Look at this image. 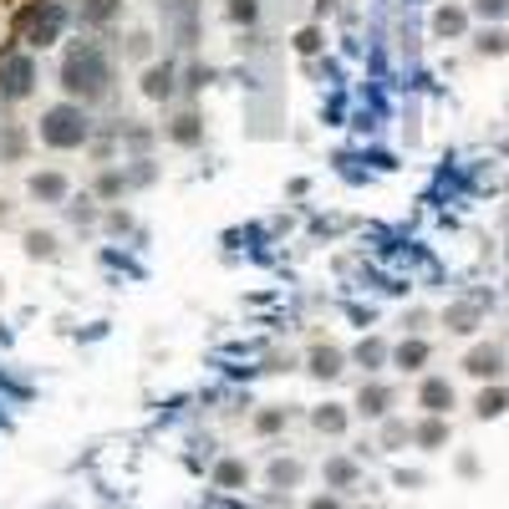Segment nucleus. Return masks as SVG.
<instances>
[{"mask_svg":"<svg viewBox=\"0 0 509 509\" xmlns=\"http://www.w3.org/2000/svg\"><path fill=\"white\" fill-rule=\"evenodd\" d=\"M148 46H153V36L133 31V36H127V57H148Z\"/></svg>","mask_w":509,"mask_h":509,"instance_id":"c756f323","label":"nucleus"},{"mask_svg":"<svg viewBox=\"0 0 509 509\" xmlns=\"http://www.w3.org/2000/svg\"><path fill=\"white\" fill-rule=\"evenodd\" d=\"M418 407H423L428 418H443L448 407H453V382H448V377H428V382L418 387Z\"/></svg>","mask_w":509,"mask_h":509,"instance_id":"423d86ee","label":"nucleus"},{"mask_svg":"<svg viewBox=\"0 0 509 509\" xmlns=\"http://www.w3.org/2000/svg\"><path fill=\"white\" fill-rule=\"evenodd\" d=\"M311 509H336V499H316V505H311Z\"/></svg>","mask_w":509,"mask_h":509,"instance_id":"2f4dec72","label":"nucleus"},{"mask_svg":"<svg viewBox=\"0 0 509 509\" xmlns=\"http://www.w3.org/2000/svg\"><path fill=\"white\" fill-rule=\"evenodd\" d=\"M468 16H479V20H505V16H509V0H474V5H468Z\"/></svg>","mask_w":509,"mask_h":509,"instance_id":"5701e85b","label":"nucleus"},{"mask_svg":"<svg viewBox=\"0 0 509 509\" xmlns=\"http://www.w3.org/2000/svg\"><path fill=\"white\" fill-rule=\"evenodd\" d=\"M224 16L235 20V26H255V20H260V0H229Z\"/></svg>","mask_w":509,"mask_h":509,"instance_id":"aec40b11","label":"nucleus"},{"mask_svg":"<svg viewBox=\"0 0 509 509\" xmlns=\"http://www.w3.org/2000/svg\"><path fill=\"white\" fill-rule=\"evenodd\" d=\"M26 250L31 255H57V240L51 235H26Z\"/></svg>","mask_w":509,"mask_h":509,"instance_id":"cd10ccee","label":"nucleus"},{"mask_svg":"<svg viewBox=\"0 0 509 509\" xmlns=\"http://www.w3.org/2000/svg\"><path fill=\"white\" fill-rule=\"evenodd\" d=\"M387 407H392V387L366 382L362 392H357V413H362V418H387Z\"/></svg>","mask_w":509,"mask_h":509,"instance_id":"9d476101","label":"nucleus"},{"mask_svg":"<svg viewBox=\"0 0 509 509\" xmlns=\"http://www.w3.org/2000/svg\"><path fill=\"white\" fill-rule=\"evenodd\" d=\"M474 51H479V57H505V51H509V31H505V26H484L479 41H474Z\"/></svg>","mask_w":509,"mask_h":509,"instance_id":"2eb2a0df","label":"nucleus"},{"mask_svg":"<svg viewBox=\"0 0 509 509\" xmlns=\"http://www.w3.org/2000/svg\"><path fill=\"white\" fill-rule=\"evenodd\" d=\"M464 372L468 377H499V372H505V346H494V342L474 346L464 357Z\"/></svg>","mask_w":509,"mask_h":509,"instance_id":"0eeeda50","label":"nucleus"},{"mask_svg":"<svg viewBox=\"0 0 509 509\" xmlns=\"http://www.w3.org/2000/svg\"><path fill=\"white\" fill-rule=\"evenodd\" d=\"M464 31H468V11H459V5L433 11V36H464Z\"/></svg>","mask_w":509,"mask_h":509,"instance_id":"ddd939ff","label":"nucleus"},{"mask_svg":"<svg viewBox=\"0 0 509 509\" xmlns=\"http://www.w3.org/2000/svg\"><path fill=\"white\" fill-rule=\"evenodd\" d=\"M311 423L321 428V433H342L346 428V413L336 403H326V407H316V413H311Z\"/></svg>","mask_w":509,"mask_h":509,"instance_id":"6ab92c4d","label":"nucleus"},{"mask_svg":"<svg viewBox=\"0 0 509 509\" xmlns=\"http://www.w3.org/2000/svg\"><path fill=\"white\" fill-rule=\"evenodd\" d=\"M244 479H250V468H244L240 459H224V464L214 468V484H220V489H240Z\"/></svg>","mask_w":509,"mask_h":509,"instance_id":"a211bd4d","label":"nucleus"},{"mask_svg":"<svg viewBox=\"0 0 509 509\" xmlns=\"http://www.w3.org/2000/svg\"><path fill=\"white\" fill-rule=\"evenodd\" d=\"M174 92H179V66H174V61H148V66H143V97L168 102Z\"/></svg>","mask_w":509,"mask_h":509,"instance_id":"39448f33","label":"nucleus"},{"mask_svg":"<svg viewBox=\"0 0 509 509\" xmlns=\"http://www.w3.org/2000/svg\"><path fill=\"white\" fill-rule=\"evenodd\" d=\"M36 92V57L31 51H5L0 57V102H26Z\"/></svg>","mask_w":509,"mask_h":509,"instance_id":"20e7f679","label":"nucleus"},{"mask_svg":"<svg viewBox=\"0 0 509 509\" xmlns=\"http://www.w3.org/2000/svg\"><path fill=\"white\" fill-rule=\"evenodd\" d=\"M505 407H509L505 387H484V392H479V403H474V413H479V418H499Z\"/></svg>","mask_w":509,"mask_h":509,"instance_id":"dca6fc26","label":"nucleus"},{"mask_svg":"<svg viewBox=\"0 0 509 509\" xmlns=\"http://www.w3.org/2000/svg\"><path fill=\"white\" fill-rule=\"evenodd\" d=\"M326 479H331V484H351V479H357L351 459H331V464H326Z\"/></svg>","mask_w":509,"mask_h":509,"instance_id":"a878e982","label":"nucleus"},{"mask_svg":"<svg viewBox=\"0 0 509 509\" xmlns=\"http://www.w3.org/2000/svg\"><path fill=\"white\" fill-rule=\"evenodd\" d=\"M423 448H438V443H448V428H443V418H428V423H418V433H413Z\"/></svg>","mask_w":509,"mask_h":509,"instance_id":"412c9836","label":"nucleus"},{"mask_svg":"<svg viewBox=\"0 0 509 509\" xmlns=\"http://www.w3.org/2000/svg\"><path fill=\"white\" fill-rule=\"evenodd\" d=\"M392 362L403 366V372H423V362H428V342H418V336H413V342H397V346H392Z\"/></svg>","mask_w":509,"mask_h":509,"instance_id":"4468645a","label":"nucleus"},{"mask_svg":"<svg viewBox=\"0 0 509 509\" xmlns=\"http://www.w3.org/2000/svg\"><path fill=\"white\" fill-rule=\"evenodd\" d=\"M36 138L46 143V148H57V153H72V148H81V143L92 138V118H87V107L81 102H57V107H46L36 122Z\"/></svg>","mask_w":509,"mask_h":509,"instance_id":"f03ea898","label":"nucleus"},{"mask_svg":"<svg viewBox=\"0 0 509 509\" xmlns=\"http://www.w3.org/2000/svg\"><path fill=\"white\" fill-rule=\"evenodd\" d=\"M26 189H31V199H41V204H61L72 183H66V174L46 168V174H31V183H26Z\"/></svg>","mask_w":509,"mask_h":509,"instance_id":"6e6552de","label":"nucleus"},{"mask_svg":"<svg viewBox=\"0 0 509 509\" xmlns=\"http://www.w3.org/2000/svg\"><path fill=\"white\" fill-rule=\"evenodd\" d=\"M118 16H122V0H81V11H77V20L87 31H102V26H112Z\"/></svg>","mask_w":509,"mask_h":509,"instance_id":"1a4fd4ad","label":"nucleus"},{"mask_svg":"<svg viewBox=\"0 0 509 509\" xmlns=\"http://www.w3.org/2000/svg\"><path fill=\"white\" fill-rule=\"evenodd\" d=\"M168 138L179 143V148H199V143H204V122H199V112H179V118L168 122Z\"/></svg>","mask_w":509,"mask_h":509,"instance_id":"9b49d317","label":"nucleus"},{"mask_svg":"<svg viewBox=\"0 0 509 509\" xmlns=\"http://www.w3.org/2000/svg\"><path fill=\"white\" fill-rule=\"evenodd\" d=\"M407 438V428L403 423H387V433H382V443H403Z\"/></svg>","mask_w":509,"mask_h":509,"instance_id":"7c9ffc66","label":"nucleus"},{"mask_svg":"<svg viewBox=\"0 0 509 509\" xmlns=\"http://www.w3.org/2000/svg\"><path fill=\"white\" fill-rule=\"evenodd\" d=\"M342 351H336V346H316V351H311V357H305V366H311V377H326V382H331V377H342Z\"/></svg>","mask_w":509,"mask_h":509,"instance_id":"f8f14e48","label":"nucleus"},{"mask_svg":"<svg viewBox=\"0 0 509 509\" xmlns=\"http://www.w3.org/2000/svg\"><path fill=\"white\" fill-rule=\"evenodd\" d=\"M351 357H357V366H366V372H377V366L387 362V346L377 342V336H366V342H357V351H351Z\"/></svg>","mask_w":509,"mask_h":509,"instance_id":"f3484780","label":"nucleus"},{"mask_svg":"<svg viewBox=\"0 0 509 509\" xmlns=\"http://www.w3.org/2000/svg\"><path fill=\"white\" fill-rule=\"evenodd\" d=\"M122 189H127V179H122L118 168H107V174L97 179V194H102V199H112V194H122Z\"/></svg>","mask_w":509,"mask_h":509,"instance_id":"bb28decb","label":"nucleus"},{"mask_svg":"<svg viewBox=\"0 0 509 509\" xmlns=\"http://www.w3.org/2000/svg\"><path fill=\"white\" fill-rule=\"evenodd\" d=\"M316 46H321V31H316V26H305L301 36H296V51H316Z\"/></svg>","mask_w":509,"mask_h":509,"instance_id":"c85d7f7f","label":"nucleus"},{"mask_svg":"<svg viewBox=\"0 0 509 509\" xmlns=\"http://www.w3.org/2000/svg\"><path fill=\"white\" fill-rule=\"evenodd\" d=\"M296 479H301V464H290V459H275V464H270V484H275V489L296 484Z\"/></svg>","mask_w":509,"mask_h":509,"instance_id":"b1692460","label":"nucleus"},{"mask_svg":"<svg viewBox=\"0 0 509 509\" xmlns=\"http://www.w3.org/2000/svg\"><path fill=\"white\" fill-rule=\"evenodd\" d=\"M66 20H72V11L61 5V0H36L31 11H26V46L31 51H46V46H57L61 31H66Z\"/></svg>","mask_w":509,"mask_h":509,"instance_id":"7ed1b4c3","label":"nucleus"},{"mask_svg":"<svg viewBox=\"0 0 509 509\" xmlns=\"http://www.w3.org/2000/svg\"><path fill=\"white\" fill-rule=\"evenodd\" d=\"M61 87H66V97L81 102V107L107 97V87H112V61H107V51H102L97 41L66 46V57H61Z\"/></svg>","mask_w":509,"mask_h":509,"instance_id":"f257e3e1","label":"nucleus"},{"mask_svg":"<svg viewBox=\"0 0 509 509\" xmlns=\"http://www.w3.org/2000/svg\"><path fill=\"white\" fill-rule=\"evenodd\" d=\"M505 260H509V250H505Z\"/></svg>","mask_w":509,"mask_h":509,"instance_id":"473e14b6","label":"nucleus"},{"mask_svg":"<svg viewBox=\"0 0 509 509\" xmlns=\"http://www.w3.org/2000/svg\"><path fill=\"white\" fill-rule=\"evenodd\" d=\"M285 428V407H265V413H255V433H281Z\"/></svg>","mask_w":509,"mask_h":509,"instance_id":"393cba45","label":"nucleus"},{"mask_svg":"<svg viewBox=\"0 0 509 509\" xmlns=\"http://www.w3.org/2000/svg\"><path fill=\"white\" fill-rule=\"evenodd\" d=\"M479 326V305H453L448 311V331H474Z\"/></svg>","mask_w":509,"mask_h":509,"instance_id":"4be33fe9","label":"nucleus"}]
</instances>
